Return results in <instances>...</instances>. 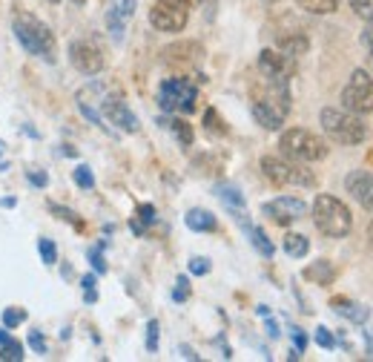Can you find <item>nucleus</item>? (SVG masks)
I'll return each mask as SVG.
<instances>
[{
  "label": "nucleus",
  "mask_w": 373,
  "mask_h": 362,
  "mask_svg": "<svg viewBox=\"0 0 373 362\" xmlns=\"http://www.w3.org/2000/svg\"><path fill=\"white\" fill-rule=\"evenodd\" d=\"M287 113H290V89H287V81L264 78L261 86L253 89V118L264 130H282Z\"/></svg>",
  "instance_id": "obj_1"
},
{
  "label": "nucleus",
  "mask_w": 373,
  "mask_h": 362,
  "mask_svg": "<svg viewBox=\"0 0 373 362\" xmlns=\"http://www.w3.org/2000/svg\"><path fill=\"white\" fill-rule=\"evenodd\" d=\"M313 222L331 239H342L353 230L350 207L345 201H339L336 196H325V193L316 196V201H313Z\"/></svg>",
  "instance_id": "obj_2"
},
{
  "label": "nucleus",
  "mask_w": 373,
  "mask_h": 362,
  "mask_svg": "<svg viewBox=\"0 0 373 362\" xmlns=\"http://www.w3.org/2000/svg\"><path fill=\"white\" fill-rule=\"evenodd\" d=\"M15 38L23 43L29 55H40L43 61H55V35L35 15H26V12L15 15Z\"/></svg>",
  "instance_id": "obj_3"
},
{
  "label": "nucleus",
  "mask_w": 373,
  "mask_h": 362,
  "mask_svg": "<svg viewBox=\"0 0 373 362\" xmlns=\"http://www.w3.org/2000/svg\"><path fill=\"white\" fill-rule=\"evenodd\" d=\"M279 149H282L285 159H293V162H302V164L322 162L325 155H328V144H325V138H319L316 132L302 130V127H293V130L282 132V138H279Z\"/></svg>",
  "instance_id": "obj_4"
},
{
  "label": "nucleus",
  "mask_w": 373,
  "mask_h": 362,
  "mask_svg": "<svg viewBox=\"0 0 373 362\" xmlns=\"http://www.w3.org/2000/svg\"><path fill=\"white\" fill-rule=\"evenodd\" d=\"M322 130L336 141V144H362L367 138V124L362 121V115L350 113V110H336L328 107L322 110Z\"/></svg>",
  "instance_id": "obj_5"
},
{
  "label": "nucleus",
  "mask_w": 373,
  "mask_h": 362,
  "mask_svg": "<svg viewBox=\"0 0 373 362\" xmlns=\"http://www.w3.org/2000/svg\"><path fill=\"white\" fill-rule=\"evenodd\" d=\"M261 173L276 187H316V176L307 167H302V162L282 159V155H264Z\"/></svg>",
  "instance_id": "obj_6"
},
{
  "label": "nucleus",
  "mask_w": 373,
  "mask_h": 362,
  "mask_svg": "<svg viewBox=\"0 0 373 362\" xmlns=\"http://www.w3.org/2000/svg\"><path fill=\"white\" fill-rule=\"evenodd\" d=\"M342 107L356 115L373 113V72L370 69H356L348 78L342 89Z\"/></svg>",
  "instance_id": "obj_7"
},
{
  "label": "nucleus",
  "mask_w": 373,
  "mask_h": 362,
  "mask_svg": "<svg viewBox=\"0 0 373 362\" xmlns=\"http://www.w3.org/2000/svg\"><path fill=\"white\" fill-rule=\"evenodd\" d=\"M158 101L167 113H193L195 101H198V89L195 84H190L187 78H167L161 84V92H158Z\"/></svg>",
  "instance_id": "obj_8"
},
{
  "label": "nucleus",
  "mask_w": 373,
  "mask_h": 362,
  "mask_svg": "<svg viewBox=\"0 0 373 362\" xmlns=\"http://www.w3.org/2000/svg\"><path fill=\"white\" fill-rule=\"evenodd\" d=\"M190 21V4L187 0H155L149 9V23L158 32H181Z\"/></svg>",
  "instance_id": "obj_9"
},
{
  "label": "nucleus",
  "mask_w": 373,
  "mask_h": 362,
  "mask_svg": "<svg viewBox=\"0 0 373 362\" xmlns=\"http://www.w3.org/2000/svg\"><path fill=\"white\" fill-rule=\"evenodd\" d=\"M261 213L268 219H273L276 225H293V222H299L307 213V204L302 198H296V196H279V198L264 204Z\"/></svg>",
  "instance_id": "obj_10"
},
{
  "label": "nucleus",
  "mask_w": 373,
  "mask_h": 362,
  "mask_svg": "<svg viewBox=\"0 0 373 362\" xmlns=\"http://www.w3.org/2000/svg\"><path fill=\"white\" fill-rule=\"evenodd\" d=\"M258 69L264 78H273V81H290L296 72V58L285 55L282 49H261L258 55Z\"/></svg>",
  "instance_id": "obj_11"
},
{
  "label": "nucleus",
  "mask_w": 373,
  "mask_h": 362,
  "mask_svg": "<svg viewBox=\"0 0 373 362\" xmlns=\"http://www.w3.org/2000/svg\"><path fill=\"white\" fill-rule=\"evenodd\" d=\"M69 61L81 75H98L103 69V55L92 40H72L69 43Z\"/></svg>",
  "instance_id": "obj_12"
},
{
  "label": "nucleus",
  "mask_w": 373,
  "mask_h": 362,
  "mask_svg": "<svg viewBox=\"0 0 373 362\" xmlns=\"http://www.w3.org/2000/svg\"><path fill=\"white\" fill-rule=\"evenodd\" d=\"M101 115L110 124H115L118 130H124V132H138V118L121 98H103L101 101Z\"/></svg>",
  "instance_id": "obj_13"
},
{
  "label": "nucleus",
  "mask_w": 373,
  "mask_h": 362,
  "mask_svg": "<svg viewBox=\"0 0 373 362\" xmlns=\"http://www.w3.org/2000/svg\"><path fill=\"white\" fill-rule=\"evenodd\" d=\"M138 9V0H110V9H106V29L115 40L124 38V29L130 23V18Z\"/></svg>",
  "instance_id": "obj_14"
},
{
  "label": "nucleus",
  "mask_w": 373,
  "mask_h": 362,
  "mask_svg": "<svg viewBox=\"0 0 373 362\" xmlns=\"http://www.w3.org/2000/svg\"><path fill=\"white\" fill-rule=\"evenodd\" d=\"M201 55H204L201 43H195V40H181V43H173V46H167V49L161 52V61L170 64V67H195V64L201 61Z\"/></svg>",
  "instance_id": "obj_15"
},
{
  "label": "nucleus",
  "mask_w": 373,
  "mask_h": 362,
  "mask_svg": "<svg viewBox=\"0 0 373 362\" xmlns=\"http://www.w3.org/2000/svg\"><path fill=\"white\" fill-rule=\"evenodd\" d=\"M345 187H348V193H350L362 207L373 210V173H367V170H353V173L345 179Z\"/></svg>",
  "instance_id": "obj_16"
},
{
  "label": "nucleus",
  "mask_w": 373,
  "mask_h": 362,
  "mask_svg": "<svg viewBox=\"0 0 373 362\" xmlns=\"http://www.w3.org/2000/svg\"><path fill=\"white\" fill-rule=\"evenodd\" d=\"M331 307L336 310L339 317H345V319H350V322H356V325H365L367 317H370V310H367L365 305H359V302H353V299H345V296H336V299L331 302Z\"/></svg>",
  "instance_id": "obj_17"
},
{
  "label": "nucleus",
  "mask_w": 373,
  "mask_h": 362,
  "mask_svg": "<svg viewBox=\"0 0 373 362\" xmlns=\"http://www.w3.org/2000/svg\"><path fill=\"white\" fill-rule=\"evenodd\" d=\"M276 43H279V49L285 52V55H290V58H302L304 52L310 49V40H307L304 32H287V35H279Z\"/></svg>",
  "instance_id": "obj_18"
},
{
  "label": "nucleus",
  "mask_w": 373,
  "mask_h": 362,
  "mask_svg": "<svg viewBox=\"0 0 373 362\" xmlns=\"http://www.w3.org/2000/svg\"><path fill=\"white\" fill-rule=\"evenodd\" d=\"M184 222H187V227H190V230H195V233H212V230L219 227L216 216H212L210 210H201V207L190 210V213L184 216Z\"/></svg>",
  "instance_id": "obj_19"
},
{
  "label": "nucleus",
  "mask_w": 373,
  "mask_h": 362,
  "mask_svg": "<svg viewBox=\"0 0 373 362\" xmlns=\"http://www.w3.org/2000/svg\"><path fill=\"white\" fill-rule=\"evenodd\" d=\"M304 279L316 282V285H331L336 279V268L328 262V259H319V262H313L307 271H304Z\"/></svg>",
  "instance_id": "obj_20"
},
{
  "label": "nucleus",
  "mask_w": 373,
  "mask_h": 362,
  "mask_svg": "<svg viewBox=\"0 0 373 362\" xmlns=\"http://www.w3.org/2000/svg\"><path fill=\"white\" fill-rule=\"evenodd\" d=\"M216 193H219V198L230 207V210H236V213H241V210H244V196H241V190H239V187H233V184H219V187H216Z\"/></svg>",
  "instance_id": "obj_21"
},
{
  "label": "nucleus",
  "mask_w": 373,
  "mask_h": 362,
  "mask_svg": "<svg viewBox=\"0 0 373 362\" xmlns=\"http://www.w3.org/2000/svg\"><path fill=\"white\" fill-rule=\"evenodd\" d=\"M247 233H250V242H253V247L264 256V259H273V253H276V247H273V242L268 239V233H264L261 227H250L247 225Z\"/></svg>",
  "instance_id": "obj_22"
},
{
  "label": "nucleus",
  "mask_w": 373,
  "mask_h": 362,
  "mask_svg": "<svg viewBox=\"0 0 373 362\" xmlns=\"http://www.w3.org/2000/svg\"><path fill=\"white\" fill-rule=\"evenodd\" d=\"M296 4H299V9H304L310 15H333L339 0H296Z\"/></svg>",
  "instance_id": "obj_23"
},
{
  "label": "nucleus",
  "mask_w": 373,
  "mask_h": 362,
  "mask_svg": "<svg viewBox=\"0 0 373 362\" xmlns=\"http://www.w3.org/2000/svg\"><path fill=\"white\" fill-rule=\"evenodd\" d=\"M307 250H310V242H307L302 233H287V236H285V253H287V256L302 259V256H307Z\"/></svg>",
  "instance_id": "obj_24"
},
{
  "label": "nucleus",
  "mask_w": 373,
  "mask_h": 362,
  "mask_svg": "<svg viewBox=\"0 0 373 362\" xmlns=\"http://www.w3.org/2000/svg\"><path fill=\"white\" fill-rule=\"evenodd\" d=\"M167 127L173 130V135L178 138V144H181V147H190V144H193V127H190L187 121L173 118V121H167Z\"/></svg>",
  "instance_id": "obj_25"
},
{
  "label": "nucleus",
  "mask_w": 373,
  "mask_h": 362,
  "mask_svg": "<svg viewBox=\"0 0 373 362\" xmlns=\"http://www.w3.org/2000/svg\"><path fill=\"white\" fill-rule=\"evenodd\" d=\"M152 222H155V207L152 204H141L138 207V219H132V230L135 233H144L147 225H152Z\"/></svg>",
  "instance_id": "obj_26"
},
{
  "label": "nucleus",
  "mask_w": 373,
  "mask_h": 362,
  "mask_svg": "<svg viewBox=\"0 0 373 362\" xmlns=\"http://www.w3.org/2000/svg\"><path fill=\"white\" fill-rule=\"evenodd\" d=\"M0 359L6 362H21L23 359V345L18 339H9L6 345H0Z\"/></svg>",
  "instance_id": "obj_27"
},
{
  "label": "nucleus",
  "mask_w": 373,
  "mask_h": 362,
  "mask_svg": "<svg viewBox=\"0 0 373 362\" xmlns=\"http://www.w3.org/2000/svg\"><path fill=\"white\" fill-rule=\"evenodd\" d=\"M38 250H40V259H43V265H55L58 262V247L52 239H40L38 242Z\"/></svg>",
  "instance_id": "obj_28"
},
{
  "label": "nucleus",
  "mask_w": 373,
  "mask_h": 362,
  "mask_svg": "<svg viewBox=\"0 0 373 362\" xmlns=\"http://www.w3.org/2000/svg\"><path fill=\"white\" fill-rule=\"evenodd\" d=\"M21 322H26V310L23 307H6L4 310V325L6 328H18Z\"/></svg>",
  "instance_id": "obj_29"
},
{
  "label": "nucleus",
  "mask_w": 373,
  "mask_h": 362,
  "mask_svg": "<svg viewBox=\"0 0 373 362\" xmlns=\"http://www.w3.org/2000/svg\"><path fill=\"white\" fill-rule=\"evenodd\" d=\"M75 184L84 187V190H92V187H95V176H92V170H89L86 164L75 167Z\"/></svg>",
  "instance_id": "obj_30"
},
{
  "label": "nucleus",
  "mask_w": 373,
  "mask_h": 362,
  "mask_svg": "<svg viewBox=\"0 0 373 362\" xmlns=\"http://www.w3.org/2000/svg\"><path fill=\"white\" fill-rule=\"evenodd\" d=\"M210 268H212L210 259H204V256H193V259H190V273H193V276H207Z\"/></svg>",
  "instance_id": "obj_31"
},
{
  "label": "nucleus",
  "mask_w": 373,
  "mask_h": 362,
  "mask_svg": "<svg viewBox=\"0 0 373 362\" xmlns=\"http://www.w3.org/2000/svg\"><path fill=\"white\" fill-rule=\"evenodd\" d=\"M173 299H176V302H187V299H190V279H187V276H178V279H176Z\"/></svg>",
  "instance_id": "obj_32"
},
{
  "label": "nucleus",
  "mask_w": 373,
  "mask_h": 362,
  "mask_svg": "<svg viewBox=\"0 0 373 362\" xmlns=\"http://www.w3.org/2000/svg\"><path fill=\"white\" fill-rule=\"evenodd\" d=\"M158 331H161V328H158V319H152V322L147 325V351H149V353L158 351Z\"/></svg>",
  "instance_id": "obj_33"
},
{
  "label": "nucleus",
  "mask_w": 373,
  "mask_h": 362,
  "mask_svg": "<svg viewBox=\"0 0 373 362\" xmlns=\"http://www.w3.org/2000/svg\"><path fill=\"white\" fill-rule=\"evenodd\" d=\"M316 342L322 345V348H328V351L336 348V339H333V334H331L328 328H319V331H316Z\"/></svg>",
  "instance_id": "obj_34"
},
{
  "label": "nucleus",
  "mask_w": 373,
  "mask_h": 362,
  "mask_svg": "<svg viewBox=\"0 0 373 362\" xmlns=\"http://www.w3.org/2000/svg\"><path fill=\"white\" fill-rule=\"evenodd\" d=\"M89 262H92L95 273H106V262H103V253H101V247H92V250H89Z\"/></svg>",
  "instance_id": "obj_35"
},
{
  "label": "nucleus",
  "mask_w": 373,
  "mask_h": 362,
  "mask_svg": "<svg viewBox=\"0 0 373 362\" xmlns=\"http://www.w3.org/2000/svg\"><path fill=\"white\" fill-rule=\"evenodd\" d=\"M52 213H55V216H61V219H67V222H72L75 227H84V222L72 213V210H67V207H58V204H52Z\"/></svg>",
  "instance_id": "obj_36"
},
{
  "label": "nucleus",
  "mask_w": 373,
  "mask_h": 362,
  "mask_svg": "<svg viewBox=\"0 0 373 362\" xmlns=\"http://www.w3.org/2000/svg\"><path fill=\"white\" fill-rule=\"evenodd\" d=\"M350 9L359 15V18H367L373 12V0H350Z\"/></svg>",
  "instance_id": "obj_37"
},
{
  "label": "nucleus",
  "mask_w": 373,
  "mask_h": 362,
  "mask_svg": "<svg viewBox=\"0 0 373 362\" xmlns=\"http://www.w3.org/2000/svg\"><path fill=\"white\" fill-rule=\"evenodd\" d=\"M29 345H32L38 353H46V339H43L40 331H32V334H29Z\"/></svg>",
  "instance_id": "obj_38"
},
{
  "label": "nucleus",
  "mask_w": 373,
  "mask_h": 362,
  "mask_svg": "<svg viewBox=\"0 0 373 362\" xmlns=\"http://www.w3.org/2000/svg\"><path fill=\"white\" fill-rule=\"evenodd\" d=\"M26 179H29V181H32L35 187H46V184H49V176H46L43 170H32V173H29Z\"/></svg>",
  "instance_id": "obj_39"
},
{
  "label": "nucleus",
  "mask_w": 373,
  "mask_h": 362,
  "mask_svg": "<svg viewBox=\"0 0 373 362\" xmlns=\"http://www.w3.org/2000/svg\"><path fill=\"white\" fill-rule=\"evenodd\" d=\"M362 40L367 43V49H373V12L367 15V26H365V35H362Z\"/></svg>",
  "instance_id": "obj_40"
},
{
  "label": "nucleus",
  "mask_w": 373,
  "mask_h": 362,
  "mask_svg": "<svg viewBox=\"0 0 373 362\" xmlns=\"http://www.w3.org/2000/svg\"><path fill=\"white\" fill-rule=\"evenodd\" d=\"M293 342H296V351L302 353V351H304V345H307V336H304L299 328H293Z\"/></svg>",
  "instance_id": "obj_41"
},
{
  "label": "nucleus",
  "mask_w": 373,
  "mask_h": 362,
  "mask_svg": "<svg viewBox=\"0 0 373 362\" xmlns=\"http://www.w3.org/2000/svg\"><path fill=\"white\" fill-rule=\"evenodd\" d=\"M81 288H84V290H92V288H95V276H92V273H86V276L81 279Z\"/></svg>",
  "instance_id": "obj_42"
},
{
  "label": "nucleus",
  "mask_w": 373,
  "mask_h": 362,
  "mask_svg": "<svg viewBox=\"0 0 373 362\" xmlns=\"http://www.w3.org/2000/svg\"><path fill=\"white\" fill-rule=\"evenodd\" d=\"M365 339H367V356L373 359V331L370 328H365Z\"/></svg>",
  "instance_id": "obj_43"
},
{
  "label": "nucleus",
  "mask_w": 373,
  "mask_h": 362,
  "mask_svg": "<svg viewBox=\"0 0 373 362\" xmlns=\"http://www.w3.org/2000/svg\"><path fill=\"white\" fill-rule=\"evenodd\" d=\"M181 356H184V359H198V353H195L190 345H181Z\"/></svg>",
  "instance_id": "obj_44"
},
{
  "label": "nucleus",
  "mask_w": 373,
  "mask_h": 362,
  "mask_svg": "<svg viewBox=\"0 0 373 362\" xmlns=\"http://www.w3.org/2000/svg\"><path fill=\"white\" fill-rule=\"evenodd\" d=\"M18 198H0V207H15Z\"/></svg>",
  "instance_id": "obj_45"
},
{
  "label": "nucleus",
  "mask_w": 373,
  "mask_h": 362,
  "mask_svg": "<svg viewBox=\"0 0 373 362\" xmlns=\"http://www.w3.org/2000/svg\"><path fill=\"white\" fill-rule=\"evenodd\" d=\"M268 334H270V336H279V328H276V322H268Z\"/></svg>",
  "instance_id": "obj_46"
},
{
  "label": "nucleus",
  "mask_w": 373,
  "mask_h": 362,
  "mask_svg": "<svg viewBox=\"0 0 373 362\" xmlns=\"http://www.w3.org/2000/svg\"><path fill=\"white\" fill-rule=\"evenodd\" d=\"M9 339H12V336H9V334H6V331H0V345H6V342H9Z\"/></svg>",
  "instance_id": "obj_47"
},
{
  "label": "nucleus",
  "mask_w": 373,
  "mask_h": 362,
  "mask_svg": "<svg viewBox=\"0 0 373 362\" xmlns=\"http://www.w3.org/2000/svg\"><path fill=\"white\" fill-rule=\"evenodd\" d=\"M98 299V293H95V288L92 290H86V302H95Z\"/></svg>",
  "instance_id": "obj_48"
},
{
  "label": "nucleus",
  "mask_w": 373,
  "mask_h": 362,
  "mask_svg": "<svg viewBox=\"0 0 373 362\" xmlns=\"http://www.w3.org/2000/svg\"><path fill=\"white\" fill-rule=\"evenodd\" d=\"M367 239H370V244H373V222H370V230H367Z\"/></svg>",
  "instance_id": "obj_49"
},
{
  "label": "nucleus",
  "mask_w": 373,
  "mask_h": 362,
  "mask_svg": "<svg viewBox=\"0 0 373 362\" xmlns=\"http://www.w3.org/2000/svg\"><path fill=\"white\" fill-rule=\"evenodd\" d=\"M187 4H190V6H198V4H204V0H187Z\"/></svg>",
  "instance_id": "obj_50"
},
{
  "label": "nucleus",
  "mask_w": 373,
  "mask_h": 362,
  "mask_svg": "<svg viewBox=\"0 0 373 362\" xmlns=\"http://www.w3.org/2000/svg\"><path fill=\"white\" fill-rule=\"evenodd\" d=\"M72 4H75V6H81V4H86V0H72Z\"/></svg>",
  "instance_id": "obj_51"
},
{
  "label": "nucleus",
  "mask_w": 373,
  "mask_h": 362,
  "mask_svg": "<svg viewBox=\"0 0 373 362\" xmlns=\"http://www.w3.org/2000/svg\"><path fill=\"white\" fill-rule=\"evenodd\" d=\"M4 149H6V147H4V141H0V155H4Z\"/></svg>",
  "instance_id": "obj_52"
},
{
  "label": "nucleus",
  "mask_w": 373,
  "mask_h": 362,
  "mask_svg": "<svg viewBox=\"0 0 373 362\" xmlns=\"http://www.w3.org/2000/svg\"><path fill=\"white\" fill-rule=\"evenodd\" d=\"M264 4H276V0H264Z\"/></svg>",
  "instance_id": "obj_53"
},
{
  "label": "nucleus",
  "mask_w": 373,
  "mask_h": 362,
  "mask_svg": "<svg viewBox=\"0 0 373 362\" xmlns=\"http://www.w3.org/2000/svg\"><path fill=\"white\" fill-rule=\"evenodd\" d=\"M49 4H61V0H49Z\"/></svg>",
  "instance_id": "obj_54"
},
{
  "label": "nucleus",
  "mask_w": 373,
  "mask_h": 362,
  "mask_svg": "<svg viewBox=\"0 0 373 362\" xmlns=\"http://www.w3.org/2000/svg\"><path fill=\"white\" fill-rule=\"evenodd\" d=\"M370 64H373V49H370Z\"/></svg>",
  "instance_id": "obj_55"
}]
</instances>
